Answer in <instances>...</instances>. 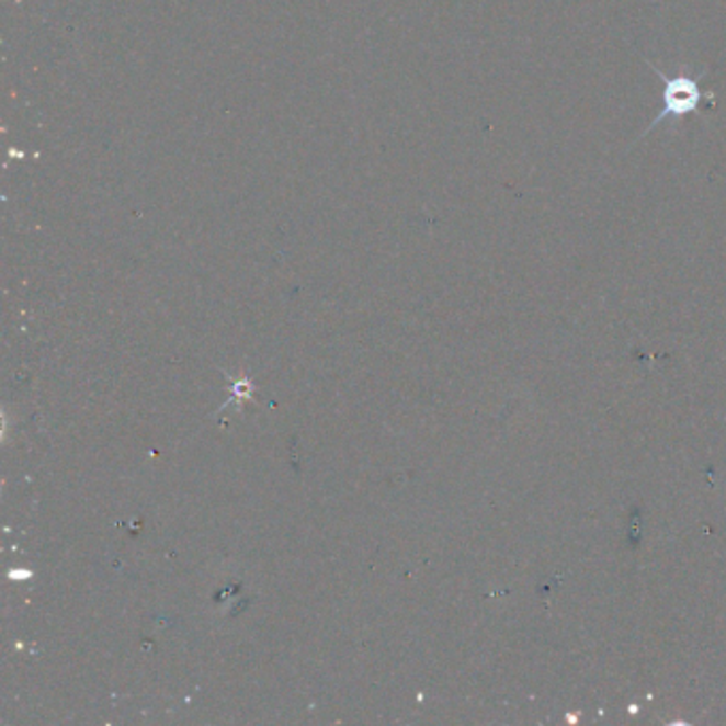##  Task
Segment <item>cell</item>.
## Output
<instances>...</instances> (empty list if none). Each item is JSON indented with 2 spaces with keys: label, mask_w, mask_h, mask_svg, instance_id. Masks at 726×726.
<instances>
[{
  "label": "cell",
  "mask_w": 726,
  "mask_h": 726,
  "mask_svg": "<svg viewBox=\"0 0 726 726\" xmlns=\"http://www.w3.org/2000/svg\"><path fill=\"white\" fill-rule=\"evenodd\" d=\"M654 75L662 81V110L650 122V126L639 135V139L648 137L660 124L667 120H682L692 113H699L703 107H716V92L703 90L701 79L705 73L694 77L690 73L667 75L658 69L653 60H646Z\"/></svg>",
  "instance_id": "cell-1"
}]
</instances>
